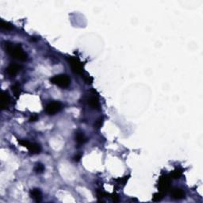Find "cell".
Listing matches in <instances>:
<instances>
[{"label": "cell", "instance_id": "cell-1", "mask_svg": "<svg viewBox=\"0 0 203 203\" xmlns=\"http://www.w3.org/2000/svg\"><path fill=\"white\" fill-rule=\"evenodd\" d=\"M4 48L6 52L15 59L21 60V61H26L28 59V56L26 52H24L21 45H14L10 42L5 43Z\"/></svg>", "mask_w": 203, "mask_h": 203}, {"label": "cell", "instance_id": "cell-2", "mask_svg": "<svg viewBox=\"0 0 203 203\" xmlns=\"http://www.w3.org/2000/svg\"><path fill=\"white\" fill-rule=\"evenodd\" d=\"M50 82L52 84L58 86L60 88H68L69 85H70L71 80H70L68 76H66V75L61 74V75H57V76L52 77V78L50 79Z\"/></svg>", "mask_w": 203, "mask_h": 203}, {"label": "cell", "instance_id": "cell-3", "mask_svg": "<svg viewBox=\"0 0 203 203\" xmlns=\"http://www.w3.org/2000/svg\"><path fill=\"white\" fill-rule=\"evenodd\" d=\"M18 143L23 147H26L32 154H38L40 153V151H41L40 144H36V143H31V142L26 140H18Z\"/></svg>", "mask_w": 203, "mask_h": 203}, {"label": "cell", "instance_id": "cell-4", "mask_svg": "<svg viewBox=\"0 0 203 203\" xmlns=\"http://www.w3.org/2000/svg\"><path fill=\"white\" fill-rule=\"evenodd\" d=\"M69 63V65L71 66V69H72V71L74 73L78 74V75H83V68L82 64L78 60L74 58V57H70L68 59Z\"/></svg>", "mask_w": 203, "mask_h": 203}, {"label": "cell", "instance_id": "cell-5", "mask_svg": "<svg viewBox=\"0 0 203 203\" xmlns=\"http://www.w3.org/2000/svg\"><path fill=\"white\" fill-rule=\"evenodd\" d=\"M62 104L60 102H50L45 107V112L49 115H54L55 113H58L61 110Z\"/></svg>", "mask_w": 203, "mask_h": 203}, {"label": "cell", "instance_id": "cell-6", "mask_svg": "<svg viewBox=\"0 0 203 203\" xmlns=\"http://www.w3.org/2000/svg\"><path fill=\"white\" fill-rule=\"evenodd\" d=\"M171 185V178L168 176H163L160 178V179L158 183V188L160 190V192H162L163 194H166V192L168 191L169 188H170Z\"/></svg>", "mask_w": 203, "mask_h": 203}, {"label": "cell", "instance_id": "cell-7", "mask_svg": "<svg viewBox=\"0 0 203 203\" xmlns=\"http://www.w3.org/2000/svg\"><path fill=\"white\" fill-rule=\"evenodd\" d=\"M170 194L171 198L175 200H181L185 198V193L183 190L178 187H174L171 190Z\"/></svg>", "mask_w": 203, "mask_h": 203}, {"label": "cell", "instance_id": "cell-8", "mask_svg": "<svg viewBox=\"0 0 203 203\" xmlns=\"http://www.w3.org/2000/svg\"><path fill=\"white\" fill-rule=\"evenodd\" d=\"M21 67L19 65V64H10L9 66L7 67L6 68V72L8 76H11V77H14L18 73V71H20Z\"/></svg>", "mask_w": 203, "mask_h": 203}, {"label": "cell", "instance_id": "cell-9", "mask_svg": "<svg viewBox=\"0 0 203 203\" xmlns=\"http://www.w3.org/2000/svg\"><path fill=\"white\" fill-rule=\"evenodd\" d=\"M10 104V96L8 93L2 91L1 95V108L2 110H6Z\"/></svg>", "mask_w": 203, "mask_h": 203}, {"label": "cell", "instance_id": "cell-10", "mask_svg": "<svg viewBox=\"0 0 203 203\" xmlns=\"http://www.w3.org/2000/svg\"><path fill=\"white\" fill-rule=\"evenodd\" d=\"M30 196L31 198L37 202H40L41 199H42V194L39 189H33L30 191Z\"/></svg>", "mask_w": 203, "mask_h": 203}, {"label": "cell", "instance_id": "cell-11", "mask_svg": "<svg viewBox=\"0 0 203 203\" xmlns=\"http://www.w3.org/2000/svg\"><path fill=\"white\" fill-rule=\"evenodd\" d=\"M87 102H88V105H89L90 107H92L93 109H95V110H99V109L100 104L97 98L95 97L88 98Z\"/></svg>", "mask_w": 203, "mask_h": 203}, {"label": "cell", "instance_id": "cell-12", "mask_svg": "<svg viewBox=\"0 0 203 203\" xmlns=\"http://www.w3.org/2000/svg\"><path fill=\"white\" fill-rule=\"evenodd\" d=\"M75 139H76V143L79 144H83L87 142V138L82 132H76Z\"/></svg>", "mask_w": 203, "mask_h": 203}, {"label": "cell", "instance_id": "cell-13", "mask_svg": "<svg viewBox=\"0 0 203 203\" xmlns=\"http://www.w3.org/2000/svg\"><path fill=\"white\" fill-rule=\"evenodd\" d=\"M11 90L14 93V95H15V97L18 98L19 95H20V93H21V89H20V85L18 83H15L14 85L11 87Z\"/></svg>", "mask_w": 203, "mask_h": 203}, {"label": "cell", "instance_id": "cell-14", "mask_svg": "<svg viewBox=\"0 0 203 203\" xmlns=\"http://www.w3.org/2000/svg\"><path fill=\"white\" fill-rule=\"evenodd\" d=\"M0 26L2 29H5V30H11L13 29V26L11 24L7 22V21H5L3 20H1L0 21Z\"/></svg>", "mask_w": 203, "mask_h": 203}, {"label": "cell", "instance_id": "cell-15", "mask_svg": "<svg viewBox=\"0 0 203 203\" xmlns=\"http://www.w3.org/2000/svg\"><path fill=\"white\" fill-rule=\"evenodd\" d=\"M34 171L37 174H41L45 171V166L40 163H36L35 167H34Z\"/></svg>", "mask_w": 203, "mask_h": 203}, {"label": "cell", "instance_id": "cell-16", "mask_svg": "<svg viewBox=\"0 0 203 203\" xmlns=\"http://www.w3.org/2000/svg\"><path fill=\"white\" fill-rule=\"evenodd\" d=\"M182 175V171L179 169L173 171L171 173V177H172L173 179H179Z\"/></svg>", "mask_w": 203, "mask_h": 203}, {"label": "cell", "instance_id": "cell-17", "mask_svg": "<svg viewBox=\"0 0 203 203\" xmlns=\"http://www.w3.org/2000/svg\"><path fill=\"white\" fill-rule=\"evenodd\" d=\"M164 194L162 192H159V193H156L154 194L153 197H152V201L153 202H160L163 199Z\"/></svg>", "mask_w": 203, "mask_h": 203}, {"label": "cell", "instance_id": "cell-18", "mask_svg": "<svg viewBox=\"0 0 203 203\" xmlns=\"http://www.w3.org/2000/svg\"><path fill=\"white\" fill-rule=\"evenodd\" d=\"M102 125H103V118H100L95 121L94 126H95V129H99L102 126Z\"/></svg>", "mask_w": 203, "mask_h": 203}, {"label": "cell", "instance_id": "cell-19", "mask_svg": "<svg viewBox=\"0 0 203 203\" xmlns=\"http://www.w3.org/2000/svg\"><path fill=\"white\" fill-rule=\"evenodd\" d=\"M97 196L99 199H103V198H105L106 196V194L102 191V190H99L97 191Z\"/></svg>", "mask_w": 203, "mask_h": 203}, {"label": "cell", "instance_id": "cell-20", "mask_svg": "<svg viewBox=\"0 0 203 203\" xmlns=\"http://www.w3.org/2000/svg\"><path fill=\"white\" fill-rule=\"evenodd\" d=\"M84 80H85V82L88 83V84H90V83H92L93 79L91 78L90 76H86V77H84Z\"/></svg>", "mask_w": 203, "mask_h": 203}, {"label": "cell", "instance_id": "cell-21", "mask_svg": "<svg viewBox=\"0 0 203 203\" xmlns=\"http://www.w3.org/2000/svg\"><path fill=\"white\" fill-rule=\"evenodd\" d=\"M38 116L37 115V114H34V115H33L30 118H29V121H30V122H33V121H38Z\"/></svg>", "mask_w": 203, "mask_h": 203}, {"label": "cell", "instance_id": "cell-22", "mask_svg": "<svg viewBox=\"0 0 203 203\" xmlns=\"http://www.w3.org/2000/svg\"><path fill=\"white\" fill-rule=\"evenodd\" d=\"M111 199H112V201L114 202L119 201V198H118V195H116V194H113L112 197H111Z\"/></svg>", "mask_w": 203, "mask_h": 203}, {"label": "cell", "instance_id": "cell-23", "mask_svg": "<svg viewBox=\"0 0 203 203\" xmlns=\"http://www.w3.org/2000/svg\"><path fill=\"white\" fill-rule=\"evenodd\" d=\"M81 155L80 154H78V155H76L75 157H74V161H76V162H79V161L80 160V159H81Z\"/></svg>", "mask_w": 203, "mask_h": 203}]
</instances>
